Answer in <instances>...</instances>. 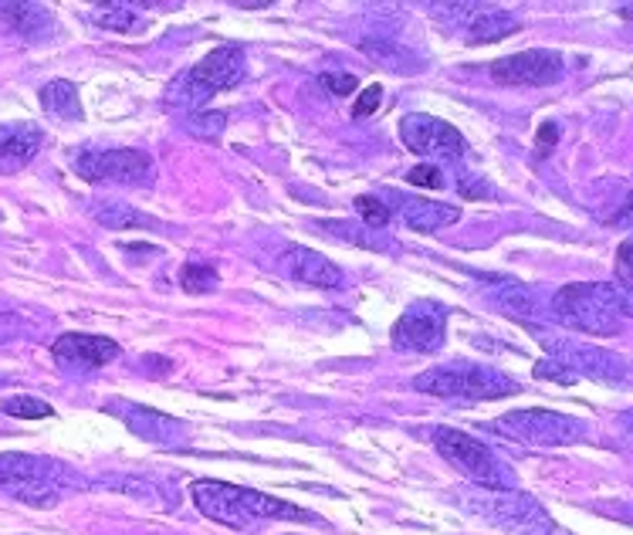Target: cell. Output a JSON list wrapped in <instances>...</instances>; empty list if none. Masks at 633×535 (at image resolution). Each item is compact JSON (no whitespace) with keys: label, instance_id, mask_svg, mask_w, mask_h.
Instances as JSON below:
<instances>
[{"label":"cell","instance_id":"16","mask_svg":"<svg viewBox=\"0 0 633 535\" xmlns=\"http://www.w3.org/2000/svg\"><path fill=\"white\" fill-rule=\"evenodd\" d=\"M464 14H467V42L471 45H488V42H501V37L516 34L519 31V21L505 14V11H495V8H485V4H474L467 8L464 4Z\"/></svg>","mask_w":633,"mask_h":535},{"label":"cell","instance_id":"12","mask_svg":"<svg viewBox=\"0 0 633 535\" xmlns=\"http://www.w3.org/2000/svg\"><path fill=\"white\" fill-rule=\"evenodd\" d=\"M58 366L65 369H99L112 360H118V342L109 335H92V332H65L55 339L52 346Z\"/></svg>","mask_w":633,"mask_h":535},{"label":"cell","instance_id":"19","mask_svg":"<svg viewBox=\"0 0 633 535\" xmlns=\"http://www.w3.org/2000/svg\"><path fill=\"white\" fill-rule=\"evenodd\" d=\"M461 217L457 207L451 204H433V201H410L407 210H404V220L410 231H420V235H433V231H441V227L454 224Z\"/></svg>","mask_w":633,"mask_h":535},{"label":"cell","instance_id":"9","mask_svg":"<svg viewBox=\"0 0 633 535\" xmlns=\"http://www.w3.org/2000/svg\"><path fill=\"white\" fill-rule=\"evenodd\" d=\"M448 335V312L438 301H414L393 326L397 353H438Z\"/></svg>","mask_w":633,"mask_h":535},{"label":"cell","instance_id":"31","mask_svg":"<svg viewBox=\"0 0 633 535\" xmlns=\"http://www.w3.org/2000/svg\"><path fill=\"white\" fill-rule=\"evenodd\" d=\"M617 288H623V292H630V241H623L620 244V251H617Z\"/></svg>","mask_w":633,"mask_h":535},{"label":"cell","instance_id":"30","mask_svg":"<svg viewBox=\"0 0 633 535\" xmlns=\"http://www.w3.org/2000/svg\"><path fill=\"white\" fill-rule=\"evenodd\" d=\"M380 102H383V86L380 82H373V86H366V92L355 99V105H352V116L355 119H363V116H373V112L380 109Z\"/></svg>","mask_w":633,"mask_h":535},{"label":"cell","instance_id":"1","mask_svg":"<svg viewBox=\"0 0 633 535\" xmlns=\"http://www.w3.org/2000/svg\"><path fill=\"white\" fill-rule=\"evenodd\" d=\"M193 494V505L201 509V515H207L211 522L230 525V528H248L255 522H271V519H289V522H312L315 515L282 502V499H271L264 491L255 488H241V485H227V481H193L190 485Z\"/></svg>","mask_w":633,"mask_h":535},{"label":"cell","instance_id":"29","mask_svg":"<svg viewBox=\"0 0 633 535\" xmlns=\"http://www.w3.org/2000/svg\"><path fill=\"white\" fill-rule=\"evenodd\" d=\"M190 129L214 139V136H221V129H227V116L224 112H201V116L190 119Z\"/></svg>","mask_w":633,"mask_h":535},{"label":"cell","instance_id":"27","mask_svg":"<svg viewBox=\"0 0 633 535\" xmlns=\"http://www.w3.org/2000/svg\"><path fill=\"white\" fill-rule=\"evenodd\" d=\"M319 82H323L326 92H332L336 99L352 95L355 89H360V79H355V75H349V71H323V75H319Z\"/></svg>","mask_w":633,"mask_h":535},{"label":"cell","instance_id":"17","mask_svg":"<svg viewBox=\"0 0 633 535\" xmlns=\"http://www.w3.org/2000/svg\"><path fill=\"white\" fill-rule=\"evenodd\" d=\"M0 18H4L18 34H24L27 42H42V37L52 34V11L42 4H24V0H14V4H0Z\"/></svg>","mask_w":633,"mask_h":535},{"label":"cell","instance_id":"15","mask_svg":"<svg viewBox=\"0 0 633 535\" xmlns=\"http://www.w3.org/2000/svg\"><path fill=\"white\" fill-rule=\"evenodd\" d=\"M109 410L123 417L126 428L136 437H146L152 444H180L183 441V424L173 417H167V413H156V410L136 407V403H118V407H109Z\"/></svg>","mask_w":633,"mask_h":535},{"label":"cell","instance_id":"18","mask_svg":"<svg viewBox=\"0 0 633 535\" xmlns=\"http://www.w3.org/2000/svg\"><path fill=\"white\" fill-rule=\"evenodd\" d=\"M42 109L48 112L52 119L58 123H82L86 119V109L78 102V89L75 82H65V79H55L42 89Z\"/></svg>","mask_w":633,"mask_h":535},{"label":"cell","instance_id":"32","mask_svg":"<svg viewBox=\"0 0 633 535\" xmlns=\"http://www.w3.org/2000/svg\"><path fill=\"white\" fill-rule=\"evenodd\" d=\"M556 143H559V126H556V123H545V126L539 129V157H545L549 146H556Z\"/></svg>","mask_w":633,"mask_h":535},{"label":"cell","instance_id":"3","mask_svg":"<svg viewBox=\"0 0 633 535\" xmlns=\"http://www.w3.org/2000/svg\"><path fill=\"white\" fill-rule=\"evenodd\" d=\"M414 387L430 397L444 400H498L519 394L516 379L491 366H474V363H451V366H433L414 379Z\"/></svg>","mask_w":633,"mask_h":535},{"label":"cell","instance_id":"20","mask_svg":"<svg viewBox=\"0 0 633 535\" xmlns=\"http://www.w3.org/2000/svg\"><path fill=\"white\" fill-rule=\"evenodd\" d=\"M95 220L105 224L109 231H136V227H143V231H146V227H160L149 214L136 210V207H129V204H115V201L95 204Z\"/></svg>","mask_w":633,"mask_h":535},{"label":"cell","instance_id":"26","mask_svg":"<svg viewBox=\"0 0 633 535\" xmlns=\"http://www.w3.org/2000/svg\"><path fill=\"white\" fill-rule=\"evenodd\" d=\"M352 207H355V214H360V220L370 224V227H386L389 217H393V210L380 197H355Z\"/></svg>","mask_w":633,"mask_h":535},{"label":"cell","instance_id":"13","mask_svg":"<svg viewBox=\"0 0 633 535\" xmlns=\"http://www.w3.org/2000/svg\"><path fill=\"white\" fill-rule=\"evenodd\" d=\"M285 272L308 285V288H342L346 285V275L339 268L323 254V251H312V248H302V244H292L282 258Z\"/></svg>","mask_w":633,"mask_h":535},{"label":"cell","instance_id":"10","mask_svg":"<svg viewBox=\"0 0 633 535\" xmlns=\"http://www.w3.org/2000/svg\"><path fill=\"white\" fill-rule=\"evenodd\" d=\"M400 139L410 152L430 160H461L467 149L464 136L451 123L423 116V112H410V116L400 119Z\"/></svg>","mask_w":633,"mask_h":535},{"label":"cell","instance_id":"28","mask_svg":"<svg viewBox=\"0 0 633 535\" xmlns=\"http://www.w3.org/2000/svg\"><path fill=\"white\" fill-rule=\"evenodd\" d=\"M407 183L414 186H427V190H441L444 186V170L438 163H420L407 173Z\"/></svg>","mask_w":633,"mask_h":535},{"label":"cell","instance_id":"23","mask_svg":"<svg viewBox=\"0 0 633 535\" xmlns=\"http://www.w3.org/2000/svg\"><path fill=\"white\" fill-rule=\"evenodd\" d=\"M180 285L183 292H193V295H207V292H217L221 278H217V268L214 264H183L180 268Z\"/></svg>","mask_w":633,"mask_h":535},{"label":"cell","instance_id":"7","mask_svg":"<svg viewBox=\"0 0 633 535\" xmlns=\"http://www.w3.org/2000/svg\"><path fill=\"white\" fill-rule=\"evenodd\" d=\"M248 71V58L241 48L234 45H224V48H214L207 52L201 61H196L177 89L180 102L177 105H196V102H207L211 95L224 92V89H234L237 82L245 79Z\"/></svg>","mask_w":633,"mask_h":535},{"label":"cell","instance_id":"5","mask_svg":"<svg viewBox=\"0 0 633 535\" xmlns=\"http://www.w3.org/2000/svg\"><path fill=\"white\" fill-rule=\"evenodd\" d=\"M433 447L444 454V462H451L474 485H482L488 491L516 488V475H511L478 437L454 431V428H438L433 431Z\"/></svg>","mask_w":633,"mask_h":535},{"label":"cell","instance_id":"8","mask_svg":"<svg viewBox=\"0 0 633 535\" xmlns=\"http://www.w3.org/2000/svg\"><path fill=\"white\" fill-rule=\"evenodd\" d=\"M498 428L529 444L563 447V444H576L583 437L586 424L569 413H556V410H511L501 417Z\"/></svg>","mask_w":633,"mask_h":535},{"label":"cell","instance_id":"4","mask_svg":"<svg viewBox=\"0 0 633 535\" xmlns=\"http://www.w3.org/2000/svg\"><path fill=\"white\" fill-rule=\"evenodd\" d=\"M65 468L52 457L37 454H0V488L11 499L34 505V509H52L65 494Z\"/></svg>","mask_w":633,"mask_h":535},{"label":"cell","instance_id":"22","mask_svg":"<svg viewBox=\"0 0 633 535\" xmlns=\"http://www.w3.org/2000/svg\"><path fill=\"white\" fill-rule=\"evenodd\" d=\"M363 52H366L373 61H380L383 68H389V71H414V68H417V58H414L407 48H400V45L366 42V45H363Z\"/></svg>","mask_w":633,"mask_h":535},{"label":"cell","instance_id":"2","mask_svg":"<svg viewBox=\"0 0 633 535\" xmlns=\"http://www.w3.org/2000/svg\"><path fill=\"white\" fill-rule=\"evenodd\" d=\"M556 316L583 332L592 335H617L623 329V319L630 316V292L603 282H583L566 285L552 298Z\"/></svg>","mask_w":633,"mask_h":535},{"label":"cell","instance_id":"25","mask_svg":"<svg viewBox=\"0 0 633 535\" xmlns=\"http://www.w3.org/2000/svg\"><path fill=\"white\" fill-rule=\"evenodd\" d=\"M4 413H11V417H18V420H42V417H52L55 410H52V403L42 400V397L21 394V397H8V400H4Z\"/></svg>","mask_w":633,"mask_h":535},{"label":"cell","instance_id":"14","mask_svg":"<svg viewBox=\"0 0 633 535\" xmlns=\"http://www.w3.org/2000/svg\"><path fill=\"white\" fill-rule=\"evenodd\" d=\"M45 146V133L31 123H8L0 126V173H18L24 170L37 149Z\"/></svg>","mask_w":633,"mask_h":535},{"label":"cell","instance_id":"21","mask_svg":"<svg viewBox=\"0 0 633 535\" xmlns=\"http://www.w3.org/2000/svg\"><path fill=\"white\" fill-rule=\"evenodd\" d=\"M92 24L105 27V31H118V34H136L146 27V21L136 14V4H99L92 11Z\"/></svg>","mask_w":633,"mask_h":535},{"label":"cell","instance_id":"6","mask_svg":"<svg viewBox=\"0 0 633 535\" xmlns=\"http://www.w3.org/2000/svg\"><path fill=\"white\" fill-rule=\"evenodd\" d=\"M75 173L86 183H118V186H152L156 163L143 149H78L71 160Z\"/></svg>","mask_w":633,"mask_h":535},{"label":"cell","instance_id":"11","mask_svg":"<svg viewBox=\"0 0 633 535\" xmlns=\"http://www.w3.org/2000/svg\"><path fill=\"white\" fill-rule=\"evenodd\" d=\"M498 86H552L563 79V55L552 48H525L491 65Z\"/></svg>","mask_w":633,"mask_h":535},{"label":"cell","instance_id":"24","mask_svg":"<svg viewBox=\"0 0 633 535\" xmlns=\"http://www.w3.org/2000/svg\"><path fill=\"white\" fill-rule=\"evenodd\" d=\"M319 227H323V231H329V235H336V238H342V241H349V244H363V248H373V251H386L380 241H373L366 235V227L352 224V220H319Z\"/></svg>","mask_w":633,"mask_h":535}]
</instances>
